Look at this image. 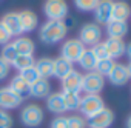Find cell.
Here are the masks:
<instances>
[{"label": "cell", "mask_w": 131, "mask_h": 128, "mask_svg": "<svg viewBox=\"0 0 131 128\" xmlns=\"http://www.w3.org/2000/svg\"><path fill=\"white\" fill-rule=\"evenodd\" d=\"M67 33L68 25L63 20H46L39 29V37L46 45H56L67 37Z\"/></svg>", "instance_id": "obj_1"}, {"label": "cell", "mask_w": 131, "mask_h": 128, "mask_svg": "<svg viewBox=\"0 0 131 128\" xmlns=\"http://www.w3.org/2000/svg\"><path fill=\"white\" fill-rule=\"evenodd\" d=\"M43 119H45L43 108L37 103H28L20 111V122L25 126H29V128L39 126V125H42Z\"/></svg>", "instance_id": "obj_2"}, {"label": "cell", "mask_w": 131, "mask_h": 128, "mask_svg": "<svg viewBox=\"0 0 131 128\" xmlns=\"http://www.w3.org/2000/svg\"><path fill=\"white\" fill-rule=\"evenodd\" d=\"M68 11L70 8L65 0H46L43 3V14L48 20H63Z\"/></svg>", "instance_id": "obj_3"}, {"label": "cell", "mask_w": 131, "mask_h": 128, "mask_svg": "<svg viewBox=\"0 0 131 128\" xmlns=\"http://www.w3.org/2000/svg\"><path fill=\"white\" fill-rule=\"evenodd\" d=\"M105 108V102L103 99L99 96V94H85L82 99H80V106H79V111L82 113L83 117H91L94 116L96 113H99L100 110Z\"/></svg>", "instance_id": "obj_4"}, {"label": "cell", "mask_w": 131, "mask_h": 128, "mask_svg": "<svg viewBox=\"0 0 131 128\" xmlns=\"http://www.w3.org/2000/svg\"><path fill=\"white\" fill-rule=\"evenodd\" d=\"M83 51H85V45L79 39H68L63 42L60 48V57H63L65 60L71 63H77Z\"/></svg>", "instance_id": "obj_5"}, {"label": "cell", "mask_w": 131, "mask_h": 128, "mask_svg": "<svg viewBox=\"0 0 131 128\" xmlns=\"http://www.w3.org/2000/svg\"><path fill=\"white\" fill-rule=\"evenodd\" d=\"M105 88V77L96 71L82 74V91L85 94H99Z\"/></svg>", "instance_id": "obj_6"}, {"label": "cell", "mask_w": 131, "mask_h": 128, "mask_svg": "<svg viewBox=\"0 0 131 128\" xmlns=\"http://www.w3.org/2000/svg\"><path fill=\"white\" fill-rule=\"evenodd\" d=\"M79 40L85 46H94L102 42V28L97 23H85L79 33Z\"/></svg>", "instance_id": "obj_7"}, {"label": "cell", "mask_w": 131, "mask_h": 128, "mask_svg": "<svg viewBox=\"0 0 131 128\" xmlns=\"http://www.w3.org/2000/svg\"><path fill=\"white\" fill-rule=\"evenodd\" d=\"M114 122V113L110 108H103L94 116L86 119L88 128H110Z\"/></svg>", "instance_id": "obj_8"}, {"label": "cell", "mask_w": 131, "mask_h": 128, "mask_svg": "<svg viewBox=\"0 0 131 128\" xmlns=\"http://www.w3.org/2000/svg\"><path fill=\"white\" fill-rule=\"evenodd\" d=\"M22 102H23V99L20 96H17L9 87L0 88V110H3V111L16 110L22 105Z\"/></svg>", "instance_id": "obj_9"}, {"label": "cell", "mask_w": 131, "mask_h": 128, "mask_svg": "<svg viewBox=\"0 0 131 128\" xmlns=\"http://www.w3.org/2000/svg\"><path fill=\"white\" fill-rule=\"evenodd\" d=\"M113 0H100L94 13V19L97 25H108L113 20Z\"/></svg>", "instance_id": "obj_10"}, {"label": "cell", "mask_w": 131, "mask_h": 128, "mask_svg": "<svg viewBox=\"0 0 131 128\" xmlns=\"http://www.w3.org/2000/svg\"><path fill=\"white\" fill-rule=\"evenodd\" d=\"M62 91H73V93L82 91V74L77 70L70 71L62 79Z\"/></svg>", "instance_id": "obj_11"}, {"label": "cell", "mask_w": 131, "mask_h": 128, "mask_svg": "<svg viewBox=\"0 0 131 128\" xmlns=\"http://www.w3.org/2000/svg\"><path fill=\"white\" fill-rule=\"evenodd\" d=\"M0 22H2V25L8 29V33L13 37H19V36L23 34L22 25H20V19H19V13H6Z\"/></svg>", "instance_id": "obj_12"}, {"label": "cell", "mask_w": 131, "mask_h": 128, "mask_svg": "<svg viewBox=\"0 0 131 128\" xmlns=\"http://www.w3.org/2000/svg\"><path fill=\"white\" fill-rule=\"evenodd\" d=\"M108 79L113 85H125L128 83L129 80V74H128V70H126V65H123V63H114V67L111 68V71L108 73Z\"/></svg>", "instance_id": "obj_13"}, {"label": "cell", "mask_w": 131, "mask_h": 128, "mask_svg": "<svg viewBox=\"0 0 131 128\" xmlns=\"http://www.w3.org/2000/svg\"><path fill=\"white\" fill-rule=\"evenodd\" d=\"M106 51H108V56L110 59H119L122 57L125 52H126V43L123 42V39H111L108 37L105 42H103Z\"/></svg>", "instance_id": "obj_14"}, {"label": "cell", "mask_w": 131, "mask_h": 128, "mask_svg": "<svg viewBox=\"0 0 131 128\" xmlns=\"http://www.w3.org/2000/svg\"><path fill=\"white\" fill-rule=\"evenodd\" d=\"M19 19H20V25H22V31L23 33H31L39 26V17L34 11L31 9H25L19 13Z\"/></svg>", "instance_id": "obj_15"}, {"label": "cell", "mask_w": 131, "mask_h": 128, "mask_svg": "<svg viewBox=\"0 0 131 128\" xmlns=\"http://www.w3.org/2000/svg\"><path fill=\"white\" fill-rule=\"evenodd\" d=\"M46 108H48L49 113H54V114H57V116H62L63 113H67L62 93H51V94L46 97Z\"/></svg>", "instance_id": "obj_16"}, {"label": "cell", "mask_w": 131, "mask_h": 128, "mask_svg": "<svg viewBox=\"0 0 131 128\" xmlns=\"http://www.w3.org/2000/svg\"><path fill=\"white\" fill-rule=\"evenodd\" d=\"M8 87H9L17 96H20L22 99H26V97L31 96V85H29L26 80H23L19 74L11 79V82H9Z\"/></svg>", "instance_id": "obj_17"}, {"label": "cell", "mask_w": 131, "mask_h": 128, "mask_svg": "<svg viewBox=\"0 0 131 128\" xmlns=\"http://www.w3.org/2000/svg\"><path fill=\"white\" fill-rule=\"evenodd\" d=\"M106 26V34L111 39H123L128 34V23L120 20H111Z\"/></svg>", "instance_id": "obj_18"}, {"label": "cell", "mask_w": 131, "mask_h": 128, "mask_svg": "<svg viewBox=\"0 0 131 128\" xmlns=\"http://www.w3.org/2000/svg\"><path fill=\"white\" fill-rule=\"evenodd\" d=\"M13 45H14L16 51L19 54H23V56H32L36 51V43L26 36H19L17 39H14Z\"/></svg>", "instance_id": "obj_19"}, {"label": "cell", "mask_w": 131, "mask_h": 128, "mask_svg": "<svg viewBox=\"0 0 131 128\" xmlns=\"http://www.w3.org/2000/svg\"><path fill=\"white\" fill-rule=\"evenodd\" d=\"M34 68L37 70V73L42 79H49L52 76V70H54V59L42 57L34 62Z\"/></svg>", "instance_id": "obj_20"}, {"label": "cell", "mask_w": 131, "mask_h": 128, "mask_svg": "<svg viewBox=\"0 0 131 128\" xmlns=\"http://www.w3.org/2000/svg\"><path fill=\"white\" fill-rule=\"evenodd\" d=\"M51 94V83L48 79H39L31 85V96L37 99H46Z\"/></svg>", "instance_id": "obj_21"}, {"label": "cell", "mask_w": 131, "mask_h": 128, "mask_svg": "<svg viewBox=\"0 0 131 128\" xmlns=\"http://www.w3.org/2000/svg\"><path fill=\"white\" fill-rule=\"evenodd\" d=\"M129 16H131V8H129V5L126 2L117 0V2L113 3V20L126 22Z\"/></svg>", "instance_id": "obj_22"}, {"label": "cell", "mask_w": 131, "mask_h": 128, "mask_svg": "<svg viewBox=\"0 0 131 128\" xmlns=\"http://www.w3.org/2000/svg\"><path fill=\"white\" fill-rule=\"evenodd\" d=\"M73 63L68 62V60H65L63 57H57L54 59V70H52V76L57 77V79H63L65 76H67L70 71H73Z\"/></svg>", "instance_id": "obj_23"}, {"label": "cell", "mask_w": 131, "mask_h": 128, "mask_svg": "<svg viewBox=\"0 0 131 128\" xmlns=\"http://www.w3.org/2000/svg\"><path fill=\"white\" fill-rule=\"evenodd\" d=\"M63 96V103L67 111H77L80 106V93H73V91H62Z\"/></svg>", "instance_id": "obj_24"}, {"label": "cell", "mask_w": 131, "mask_h": 128, "mask_svg": "<svg viewBox=\"0 0 131 128\" xmlns=\"http://www.w3.org/2000/svg\"><path fill=\"white\" fill-rule=\"evenodd\" d=\"M77 63L80 65V68H82V70H85L86 73L94 71V68H96V65H97V59L94 57V54H93L91 48H90V49H86V48H85V51L82 52V56H80V59L77 60Z\"/></svg>", "instance_id": "obj_25"}, {"label": "cell", "mask_w": 131, "mask_h": 128, "mask_svg": "<svg viewBox=\"0 0 131 128\" xmlns=\"http://www.w3.org/2000/svg\"><path fill=\"white\" fill-rule=\"evenodd\" d=\"M34 62H36L34 56H23V54H19V56L11 62V67H14V68L20 73L22 70L32 67V65H34Z\"/></svg>", "instance_id": "obj_26"}, {"label": "cell", "mask_w": 131, "mask_h": 128, "mask_svg": "<svg viewBox=\"0 0 131 128\" xmlns=\"http://www.w3.org/2000/svg\"><path fill=\"white\" fill-rule=\"evenodd\" d=\"M19 76H20L23 80H26L29 85H32L34 82H37V80L40 79V76H39L37 70L34 68V65H32V67H29V68H25V70H22V71L19 73Z\"/></svg>", "instance_id": "obj_27"}, {"label": "cell", "mask_w": 131, "mask_h": 128, "mask_svg": "<svg viewBox=\"0 0 131 128\" xmlns=\"http://www.w3.org/2000/svg\"><path fill=\"white\" fill-rule=\"evenodd\" d=\"M114 60L113 59H105V60H99L97 62V65H96V68H94V71L96 73H99L100 76H108V73L111 71V68L114 67Z\"/></svg>", "instance_id": "obj_28"}, {"label": "cell", "mask_w": 131, "mask_h": 128, "mask_svg": "<svg viewBox=\"0 0 131 128\" xmlns=\"http://www.w3.org/2000/svg\"><path fill=\"white\" fill-rule=\"evenodd\" d=\"M100 0H74V5L79 11H83V13H91L96 9L97 3Z\"/></svg>", "instance_id": "obj_29"}, {"label": "cell", "mask_w": 131, "mask_h": 128, "mask_svg": "<svg viewBox=\"0 0 131 128\" xmlns=\"http://www.w3.org/2000/svg\"><path fill=\"white\" fill-rule=\"evenodd\" d=\"M19 56V52L16 51V48H14V45H13V42H9V43H6V45H3V48H2V57L3 60H6L9 65H11V62L16 59Z\"/></svg>", "instance_id": "obj_30"}, {"label": "cell", "mask_w": 131, "mask_h": 128, "mask_svg": "<svg viewBox=\"0 0 131 128\" xmlns=\"http://www.w3.org/2000/svg\"><path fill=\"white\" fill-rule=\"evenodd\" d=\"M68 128H86V119L82 114L68 116Z\"/></svg>", "instance_id": "obj_31"}, {"label": "cell", "mask_w": 131, "mask_h": 128, "mask_svg": "<svg viewBox=\"0 0 131 128\" xmlns=\"http://www.w3.org/2000/svg\"><path fill=\"white\" fill-rule=\"evenodd\" d=\"M91 51H93L94 57L97 59V62H99V60H105V59H110V56H108V51H106V48H105L103 42H100V43H97V45L91 46Z\"/></svg>", "instance_id": "obj_32"}, {"label": "cell", "mask_w": 131, "mask_h": 128, "mask_svg": "<svg viewBox=\"0 0 131 128\" xmlns=\"http://www.w3.org/2000/svg\"><path fill=\"white\" fill-rule=\"evenodd\" d=\"M13 116L8 111L0 110V128H13Z\"/></svg>", "instance_id": "obj_33"}, {"label": "cell", "mask_w": 131, "mask_h": 128, "mask_svg": "<svg viewBox=\"0 0 131 128\" xmlns=\"http://www.w3.org/2000/svg\"><path fill=\"white\" fill-rule=\"evenodd\" d=\"M49 128H68V117L67 116H56L51 123H49Z\"/></svg>", "instance_id": "obj_34"}, {"label": "cell", "mask_w": 131, "mask_h": 128, "mask_svg": "<svg viewBox=\"0 0 131 128\" xmlns=\"http://www.w3.org/2000/svg\"><path fill=\"white\" fill-rule=\"evenodd\" d=\"M9 71H11V65L0 57V80H5L9 76Z\"/></svg>", "instance_id": "obj_35"}, {"label": "cell", "mask_w": 131, "mask_h": 128, "mask_svg": "<svg viewBox=\"0 0 131 128\" xmlns=\"http://www.w3.org/2000/svg\"><path fill=\"white\" fill-rule=\"evenodd\" d=\"M11 39H13V36L8 33V29L2 25V22H0V45H6V43H9L11 42Z\"/></svg>", "instance_id": "obj_36"}, {"label": "cell", "mask_w": 131, "mask_h": 128, "mask_svg": "<svg viewBox=\"0 0 131 128\" xmlns=\"http://www.w3.org/2000/svg\"><path fill=\"white\" fill-rule=\"evenodd\" d=\"M125 54H126V56L129 57V62H131V42H129V43L126 45V52H125Z\"/></svg>", "instance_id": "obj_37"}, {"label": "cell", "mask_w": 131, "mask_h": 128, "mask_svg": "<svg viewBox=\"0 0 131 128\" xmlns=\"http://www.w3.org/2000/svg\"><path fill=\"white\" fill-rule=\"evenodd\" d=\"M126 128H131V116H128L126 119Z\"/></svg>", "instance_id": "obj_38"}, {"label": "cell", "mask_w": 131, "mask_h": 128, "mask_svg": "<svg viewBox=\"0 0 131 128\" xmlns=\"http://www.w3.org/2000/svg\"><path fill=\"white\" fill-rule=\"evenodd\" d=\"M126 70H128V74H129V79H131V62L126 65Z\"/></svg>", "instance_id": "obj_39"}]
</instances>
